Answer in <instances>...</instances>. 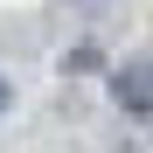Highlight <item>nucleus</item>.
<instances>
[{"mask_svg": "<svg viewBox=\"0 0 153 153\" xmlns=\"http://www.w3.org/2000/svg\"><path fill=\"white\" fill-rule=\"evenodd\" d=\"M0 97H7V91H0Z\"/></svg>", "mask_w": 153, "mask_h": 153, "instance_id": "f03ea898", "label": "nucleus"}, {"mask_svg": "<svg viewBox=\"0 0 153 153\" xmlns=\"http://www.w3.org/2000/svg\"><path fill=\"white\" fill-rule=\"evenodd\" d=\"M111 97L125 111H139V118H153V63H125L118 76H111Z\"/></svg>", "mask_w": 153, "mask_h": 153, "instance_id": "f257e3e1", "label": "nucleus"}]
</instances>
